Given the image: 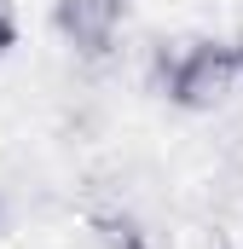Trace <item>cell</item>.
Masks as SVG:
<instances>
[{
  "label": "cell",
  "mask_w": 243,
  "mask_h": 249,
  "mask_svg": "<svg viewBox=\"0 0 243 249\" xmlns=\"http://www.w3.org/2000/svg\"><path fill=\"white\" fill-rule=\"evenodd\" d=\"M238 81H243V70H238L232 41H214V35H203V41H168V47L151 53V93H162L180 110H214V105H226V93Z\"/></svg>",
  "instance_id": "obj_1"
},
{
  "label": "cell",
  "mask_w": 243,
  "mask_h": 249,
  "mask_svg": "<svg viewBox=\"0 0 243 249\" xmlns=\"http://www.w3.org/2000/svg\"><path fill=\"white\" fill-rule=\"evenodd\" d=\"M87 226H93V244L99 249H156V232L133 209H99Z\"/></svg>",
  "instance_id": "obj_3"
},
{
  "label": "cell",
  "mask_w": 243,
  "mask_h": 249,
  "mask_svg": "<svg viewBox=\"0 0 243 249\" xmlns=\"http://www.w3.org/2000/svg\"><path fill=\"white\" fill-rule=\"evenodd\" d=\"M17 47V12H12V0H0V58Z\"/></svg>",
  "instance_id": "obj_4"
},
{
  "label": "cell",
  "mask_w": 243,
  "mask_h": 249,
  "mask_svg": "<svg viewBox=\"0 0 243 249\" xmlns=\"http://www.w3.org/2000/svg\"><path fill=\"white\" fill-rule=\"evenodd\" d=\"M127 6L133 0H52V29L81 58H104L127 23Z\"/></svg>",
  "instance_id": "obj_2"
},
{
  "label": "cell",
  "mask_w": 243,
  "mask_h": 249,
  "mask_svg": "<svg viewBox=\"0 0 243 249\" xmlns=\"http://www.w3.org/2000/svg\"><path fill=\"white\" fill-rule=\"evenodd\" d=\"M232 53H238V70H243V35H232Z\"/></svg>",
  "instance_id": "obj_5"
},
{
  "label": "cell",
  "mask_w": 243,
  "mask_h": 249,
  "mask_svg": "<svg viewBox=\"0 0 243 249\" xmlns=\"http://www.w3.org/2000/svg\"><path fill=\"white\" fill-rule=\"evenodd\" d=\"M0 220H6V197H0Z\"/></svg>",
  "instance_id": "obj_6"
}]
</instances>
